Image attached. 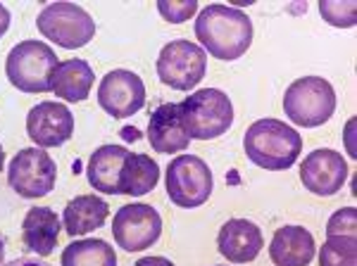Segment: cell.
<instances>
[{
  "label": "cell",
  "mask_w": 357,
  "mask_h": 266,
  "mask_svg": "<svg viewBox=\"0 0 357 266\" xmlns=\"http://www.w3.org/2000/svg\"><path fill=\"white\" fill-rule=\"evenodd\" d=\"M195 38L215 60L234 62L250 48L252 22L238 8L207 5L195 19Z\"/></svg>",
  "instance_id": "6da1fadb"
},
{
  "label": "cell",
  "mask_w": 357,
  "mask_h": 266,
  "mask_svg": "<svg viewBox=\"0 0 357 266\" xmlns=\"http://www.w3.org/2000/svg\"><path fill=\"white\" fill-rule=\"evenodd\" d=\"M245 155L252 164L269 171L291 169L303 152V138L293 126L279 119H260L243 136Z\"/></svg>",
  "instance_id": "7a4b0ae2"
},
{
  "label": "cell",
  "mask_w": 357,
  "mask_h": 266,
  "mask_svg": "<svg viewBox=\"0 0 357 266\" xmlns=\"http://www.w3.org/2000/svg\"><path fill=\"white\" fill-rule=\"evenodd\" d=\"M183 131L193 141H212L224 136L234 124V105L220 88H200L178 102Z\"/></svg>",
  "instance_id": "3957f363"
},
{
  "label": "cell",
  "mask_w": 357,
  "mask_h": 266,
  "mask_svg": "<svg viewBox=\"0 0 357 266\" xmlns=\"http://www.w3.org/2000/svg\"><path fill=\"white\" fill-rule=\"evenodd\" d=\"M57 55L43 40H20L5 60L10 84L22 93H48L53 91Z\"/></svg>",
  "instance_id": "277c9868"
},
{
  "label": "cell",
  "mask_w": 357,
  "mask_h": 266,
  "mask_svg": "<svg viewBox=\"0 0 357 266\" xmlns=\"http://www.w3.org/2000/svg\"><path fill=\"white\" fill-rule=\"evenodd\" d=\"M284 112L296 126H305V129L321 126L336 112V91L321 77L296 79L286 88Z\"/></svg>",
  "instance_id": "5b68a950"
},
{
  "label": "cell",
  "mask_w": 357,
  "mask_h": 266,
  "mask_svg": "<svg viewBox=\"0 0 357 266\" xmlns=\"http://www.w3.org/2000/svg\"><path fill=\"white\" fill-rule=\"evenodd\" d=\"M36 26L45 38L67 50L84 48L96 36L93 17L84 8H79L77 3L45 5L36 17Z\"/></svg>",
  "instance_id": "8992f818"
},
{
  "label": "cell",
  "mask_w": 357,
  "mask_h": 266,
  "mask_svg": "<svg viewBox=\"0 0 357 266\" xmlns=\"http://www.w3.org/2000/svg\"><path fill=\"white\" fill-rule=\"evenodd\" d=\"M165 186L176 207L193 210L210 200L212 171L198 155H178L167 164Z\"/></svg>",
  "instance_id": "52a82bcc"
},
{
  "label": "cell",
  "mask_w": 357,
  "mask_h": 266,
  "mask_svg": "<svg viewBox=\"0 0 357 266\" xmlns=\"http://www.w3.org/2000/svg\"><path fill=\"white\" fill-rule=\"evenodd\" d=\"M57 181V164L45 150L24 148L15 155L8 169V183L20 198L36 200L53 193Z\"/></svg>",
  "instance_id": "ba28073f"
},
{
  "label": "cell",
  "mask_w": 357,
  "mask_h": 266,
  "mask_svg": "<svg viewBox=\"0 0 357 266\" xmlns=\"http://www.w3.org/2000/svg\"><path fill=\"white\" fill-rule=\"evenodd\" d=\"M207 69V55L191 40H172L160 50L158 77L174 91H191L203 81Z\"/></svg>",
  "instance_id": "9c48e42d"
},
{
  "label": "cell",
  "mask_w": 357,
  "mask_h": 266,
  "mask_svg": "<svg viewBox=\"0 0 357 266\" xmlns=\"http://www.w3.org/2000/svg\"><path fill=\"white\" fill-rule=\"evenodd\" d=\"M160 233H162V219H160V214L151 205L134 202V205H124L122 210L114 214V242L126 252L148 250V247H153L160 240Z\"/></svg>",
  "instance_id": "30bf717a"
},
{
  "label": "cell",
  "mask_w": 357,
  "mask_h": 266,
  "mask_svg": "<svg viewBox=\"0 0 357 266\" xmlns=\"http://www.w3.org/2000/svg\"><path fill=\"white\" fill-rule=\"evenodd\" d=\"M98 105L114 119L134 117L146 105V86L138 74L129 69H114L102 77L98 86Z\"/></svg>",
  "instance_id": "8fae6325"
},
{
  "label": "cell",
  "mask_w": 357,
  "mask_h": 266,
  "mask_svg": "<svg viewBox=\"0 0 357 266\" xmlns=\"http://www.w3.org/2000/svg\"><path fill=\"white\" fill-rule=\"evenodd\" d=\"M345 181H348V164L336 150L319 148L303 159L301 183L310 193L319 195V198H329L345 186Z\"/></svg>",
  "instance_id": "7c38bea8"
},
{
  "label": "cell",
  "mask_w": 357,
  "mask_h": 266,
  "mask_svg": "<svg viewBox=\"0 0 357 266\" xmlns=\"http://www.w3.org/2000/svg\"><path fill=\"white\" fill-rule=\"evenodd\" d=\"M26 133L36 143V148H60L74 133V114L62 102L43 100L29 112Z\"/></svg>",
  "instance_id": "4fadbf2b"
},
{
  "label": "cell",
  "mask_w": 357,
  "mask_h": 266,
  "mask_svg": "<svg viewBox=\"0 0 357 266\" xmlns=\"http://www.w3.org/2000/svg\"><path fill=\"white\" fill-rule=\"evenodd\" d=\"M217 247H220L222 257L229 259L231 264H248L257 259V254L262 252V230L257 224L248 221V219H229L220 228Z\"/></svg>",
  "instance_id": "5bb4252c"
},
{
  "label": "cell",
  "mask_w": 357,
  "mask_h": 266,
  "mask_svg": "<svg viewBox=\"0 0 357 266\" xmlns=\"http://www.w3.org/2000/svg\"><path fill=\"white\" fill-rule=\"evenodd\" d=\"M148 141H151L155 152L160 155L183 152L188 148L191 138L183 131L176 102H165L153 112L151 124H148Z\"/></svg>",
  "instance_id": "9a60e30c"
},
{
  "label": "cell",
  "mask_w": 357,
  "mask_h": 266,
  "mask_svg": "<svg viewBox=\"0 0 357 266\" xmlns=\"http://www.w3.org/2000/svg\"><path fill=\"white\" fill-rule=\"evenodd\" d=\"M62 221L50 207H31L22 221V240L38 257H50L60 240Z\"/></svg>",
  "instance_id": "2e32d148"
},
{
  "label": "cell",
  "mask_w": 357,
  "mask_h": 266,
  "mask_svg": "<svg viewBox=\"0 0 357 266\" xmlns=\"http://www.w3.org/2000/svg\"><path fill=\"white\" fill-rule=\"evenodd\" d=\"M314 252L312 233L303 226H281L269 242V257L276 266H307Z\"/></svg>",
  "instance_id": "e0dca14e"
},
{
  "label": "cell",
  "mask_w": 357,
  "mask_h": 266,
  "mask_svg": "<svg viewBox=\"0 0 357 266\" xmlns=\"http://www.w3.org/2000/svg\"><path fill=\"white\" fill-rule=\"evenodd\" d=\"M126 155H129V150L122 146L98 148L86 164V176H89L91 188H96L98 193L119 195V173H122Z\"/></svg>",
  "instance_id": "ac0fdd59"
},
{
  "label": "cell",
  "mask_w": 357,
  "mask_h": 266,
  "mask_svg": "<svg viewBox=\"0 0 357 266\" xmlns=\"http://www.w3.org/2000/svg\"><path fill=\"white\" fill-rule=\"evenodd\" d=\"M110 205L98 195H77L74 200L67 202L62 212V226L72 238L86 235L91 230H98L107 221Z\"/></svg>",
  "instance_id": "d6986e66"
},
{
  "label": "cell",
  "mask_w": 357,
  "mask_h": 266,
  "mask_svg": "<svg viewBox=\"0 0 357 266\" xmlns=\"http://www.w3.org/2000/svg\"><path fill=\"white\" fill-rule=\"evenodd\" d=\"M96 74L86 60L60 62L53 77V93L67 102H82L93 88Z\"/></svg>",
  "instance_id": "ffe728a7"
},
{
  "label": "cell",
  "mask_w": 357,
  "mask_h": 266,
  "mask_svg": "<svg viewBox=\"0 0 357 266\" xmlns=\"http://www.w3.org/2000/svg\"><path fill=\"white\" fill-rule=\"evenodd\" d=\"M160 183V166L148 155L129 152L119 173V195H148Z\"/></svg>",
  "instance_id": "44dd1931"
},
{
  "label": "cell",
  "mask_w": 357,
  "mask_h": 266,
  "mask_svg": "<svg viewBox=\"0 0 357 266\" xmlns=\"http://www.w3.org/2000/svg\"><path fill=\"white\" fill-rule=\"evenodd\" d=\"M62 266H117V257L110 242L86 238L69 242L62 252Z\"/></svg>",
  "instance_id": "7402d4cb"
},
{
  "label": "cell",
  "mask_w": 357,
  "mask_h": 266,
  "mask_svg": "<svg viewBox=\"0 0 357 266\" xmlns=\"http://www.w3.org/2000/svg\"><path fill=\"white\" fill-rule=\"evenodd\" d=\"M319 266H357L355 235H326L319 250Z\"/></svg>",
  "instance_id": "603a6c76"
},
{
  "label": "cell",
  "mask_w": 357,
  "mask_h": 266,
  "mask_svg": "<svg viewBox=\"0 0 357 266\" xmlns=\"http://www.w3.org/2000/svg\"><path fill=\"white\" fill-rule=\"evenodd\" d=\"M319 13L331 26H355V3H319Z\"/></svg>",
  "instance_id": "cb8c5ba5"
},
{
  "label": "cell",
  "mask_w": 357,
  "mask_h": 266,
  "mask_svg": "<svg viewBox=\"0 0 357 266\" xmlns=\"http://www.w3.org/2000/svg\"><path fill=\"white\" fill-rule=\"evenodd\" d=\"M158 13L162 15L167 22H172V24H181V22H188L195 13H198V3H195V0H181V3L160 0Z\"/></svg>",
  "instance_id": "d4e9b609"
},
{
  "label": "cell",
  "mask_w": 357,
  "mask_h": 266,
  "mask_svg": "<svg viewBox=\"0 0 357 266\" xmlns=\"http://www.w3.org/2000/svg\"><path fill=\"white\" fill-rule=\"evenodd\" d=\"M357 230V210L355 207H343L338 210L326 224V235H355Z\"/></svg>",
  "instance_id": "484cf974"
},
{
  "label": "cell",
  "mask_w": 357,
  "mask_h": 266,
  "mask_svg": "<svg viewBox=\"0 0 357 266\" xmlns=\"http://www.w3.org/2000/svg\"><path fill=\"white\" fill-rule=\"evenodd\" d=\"M134 266H174L167 257H143Z\"/></svg>",
  "instance_id": "4316f807"
},
{
  "label": "cell",
  "mask_w": 357,
  "mask_h": 266,
  "mask_svg": "<svg viewBox=\"0 0 357 266\" xmlns=\"http://www.w3.org/2000/svg\"><path fill=\"white\" fill-rule=\"evenodd\" d=\"M0 266H50L48 262H41V259H31V257H20V259H13L8 264H0Z\"/></svg>",
  "instance_id": "83f0119b"
},
{
  "label": "cell",
  "mask_w": 357,
  "mask_h": 266,
  "mask_svg": "<svg viewBox=\"0 0 357 266\" xmlns=\"http://www.w3.org/2000/svg\"><path fill=\"white\" fill-rule=\"evenodd\" d=\"M10 29V13L3 3H0V38L5 36V31Z\"/></svg>",
  "instance_id": "f1b7e54d"
},
{
  "label": "cell",
  "mask_w": 357,
  "mask_h": 266,
  "mask_svg": "<svg viewBox=\"0 0 357 266\" xmlns=\"http://www.w3.org/2000/svg\"><path fill=\"white\" fill-rule=\"evenodd\" d=\"M122 133H124V141H138L141 138V131L138 129H124Z\"/></svg>",
  "instance_id": "f546056e"
},
{
  "label": "cell",
  "mask_w": 357,
  "mask_h": 266,
  "mask_svg": "<svg viewBox=\"0 0 357 266\" xmlns=\"http://www.w3.org/2000/svg\"><path fill=\"white\" fill-rule=\"evenodd\" d=\"M3 257H5V238L0 235V264H3Z\"/></svg>",
  "instance_id": "4dcf8cb0"
},
{
  "label": "cell",
  "mask_w": 357,
  "mask_h": 266,
  "mask_svg": "<svg viewBox=\"0 0 357 266\" xmlns=\"http://www.w3.org/2000/svg\"><path fill=\"white\" fill-rule=\"evenodd\" d=\"M3 164H5V150L0 146V171H3Z\"/></svg>",
  "instance_id": "1f68e13d"
}]
</instances>
